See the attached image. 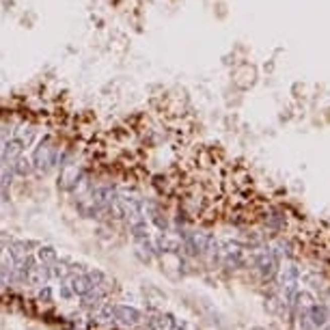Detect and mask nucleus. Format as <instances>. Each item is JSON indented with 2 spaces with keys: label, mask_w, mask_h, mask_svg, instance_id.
<instances>
[{
  "label": "nucleus",
  "mask_w": 330,
  "mask_h": 330,
  "mask_svg": "<svg viewBox=\"0 0 330 330\" xmlns=\"http://www.w3.org/2000/svg\"><path fill=\"white\" fill-rule=\"evenodd\" d=\"M56 158H58V147L52 141V136H43L39 145L35 147L33 153V166H37L39 171H48L56 164Z\"/></svg>",
  "instance_id": "obj_1"
},
{
  "label": "nucleus",
  "mask_w": 330,
  "mask_h": 330,
  "mask_svg": "<svg viewBox=\"0 0 330 330\" xmlns=\"http://www.w3.org/2000/svg\"><path fill=\"white\" fill-rule=\"evenodd\" d=\"M22 149H24V145H22L18 138H9V141L3 143V153H0V162H13V160H18L22 156Z\"/></svg>",
  "instance_id": "obj_2"
},
{
  "label": "nucleus",
  "mask_w": 330,
  "mask_h": 330,
  "mask_svg": "<svg viewBox=\"0 0 330 330\" xmlns=\"http://www.w3.org/2000/svg\"><path fill=\"white\" fill-rule=\"evenodd\" d=\"M114 315L117 319H121L125 326H134L138 321V313L134 309H125V306H119V309H114Z\"/></svg>",
  "instance_id": "obj_3"
},
{
  "label": "nucleus",
  "mask_w": 330,
  "mask_h": 330,
  "mask_svg": "<svg viewBox=\"0 0 330 330\" xmlns=\"http://www.w3.org/2000/svg\"><path fill=\"white\" fill-rule=\"evenodd\" d=\"M15 164H11V168H13V173L15 175H20V177H26V175H30L33 173V162H30V160H26V158H18V160H13Z\"/></svg>",
  "instance_id": "obj_4"
},
{
  "label": "nucleus",
  "mask_w": 330,
  "mask_h": 330,
  "mask_svg": "<svg viewBox=\"0 0 330 330\" xmlns=\"http://www.w3.org/2000/svg\"><path fill=\"white\" fill-rule=\"evenodd\" d=\"M95 285H93V281H91V276H76L74 279V291L76 294H80V296H84V294H89L91 289H93Z\"/></svg>",
  "instance_id": "obj_5"
},
{
  "label": "nucleus",
  "mask_w": 330,
  "mask_h": 330,
  "mask_svg": "<svg viewBox=\"0 0 330 330\" xmlns=\"http://www.w3.org/2000/svg\"><path fill=\"white\" fill-rule=\"evenodd\" d=\"M309 315H311V321H313V326H324L326 324V317H328V311L324 309V306H317V304H313L311 309H309Z\"/></svg>",
  "instance_id": "obj_6"
},
{
  "label": "nucleus",
  "mask_w": 330,
  "mask_h": 330,
  "mask_svg": "<svg viewBox=\"0 0 330 330\" xmlns=\"http://www.w3.org/2000/svg\"><path fill=\"white\" fill-rule=\"evenodd\" d=\"M18 141L24 145V147H28L30 143H33V138H35V129L30 127V125H22V127H18L15 129V134H13Z\"/></svg>",
  "instance_id": "obj_7"
},
{
  "label": "nucleus",
  "mask_w": 330,
  "mask_h": 330,
  "mask_svg": "<svg viewBox=\"0 0 330 330\" xmlns=\"http://www.w3.org/2000/svg\"><path fill=\"white\" fill-rule=\"evenodd\" d=\"M11 259L15 263H22V261H26V257H28V250H26V244H22V242H15L13 246H11Z\"/></svg>",
  "instance_id": "obj_8"
},
{
  "label": "nucleus",
  "mask_w": 330,
  "mask_h": 330,
  "mask_svg": "<svg viewBox=\"0 0 330 330\" xmlns=\"http://www.w3.org/2000/svg\"><path fill=\"white\" fill-rule=\"evenodd\" d=\"M11 179H13V168L7 162H0V188L11 186Z\"/></svg>",
  "instance_id": "obj_9"
},
{
  "label": "nucleus",
  "mask_w": 330,
  "mask_h": 330,
  "mask_svg": "<svg viewBox=\"0 0 330 330\" xmlns=\"http://www.w3.org/2000/svg\"><path fill=\"white\" fill-rule=\"evenodd\" d=\"M151 328L153 330H171L173 328V317L171 315H162V317L151 319Z\"/></svg>",
  "instance_id": "obj_10"
},
{
  "label": "nucleus",
  "mask_w": 330,
  "mask_h": 330,
  "mask_svg": "<svg viewBox=\"0 0 330 330\" xmlns=\"http://www.w3.org/2000/svg\"><path fill=\"white\" fill-rule=\"evenodd\" d=\"M296 300H298V306H300V309H311V302H313V298L309 296V294H298L296 296Z\"/></svg>",
  "instance_id": "obj_11"
},
{
  "label": "nucleus",
  "mask_w": 330,
  "mask_h": 330,
  "mask_svg": "<svg viewBox=\"0 0 330 330\" xmlns=\"http://www.w3.org/2000/svg\"><path fill=\"white\" fill-rule=\"evenodd\" d=\"M39 257H41V261L48 263V261H54V259H56V252L52 250V248H41L39 250Z\"/></svg>",
  "instance_id": "obj_12"
},
{
  "label": "nucleus",
  "mask_w": 330,
  "mask_h": 330,
  "mask_svg": "<svg viewBox=\"0 0 330 330\" xmlns=\"http://www.w3.org/2000/svg\"><path fill=\"white\" fill-rule=\"evenodd\" d=\"M7 242V237H3V235H0V244H5Z\"/></svg>",
  "instance_id": "obj_13"
}]
</instances>
